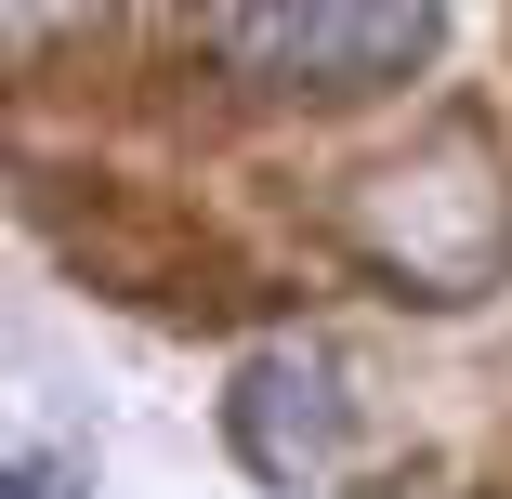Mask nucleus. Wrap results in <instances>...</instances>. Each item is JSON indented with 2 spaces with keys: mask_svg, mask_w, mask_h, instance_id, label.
Returning a JSON list of instances; mask_svg holds the SVG:
<instances>
[{
  "mask_svg": "<svg viewBox=\"0 0 512 499\" xmlns=\"http://www.w3.org/2000/svg\"><path fill=\"white\" fill-rule=\"evenodd\" d=\"M342 250L394 289V303H486V289L512 276V158L486 119H434L407 132L394 158H368L342 184Z\"/></svg>",
  "mask_w": 512,
  "mask_h": 499,
  "instance_id": "nucleus-1",
  "label": "nucleus"
},
{
  "mask_svg": "<svg viewBox=\"0 0 512 499\" xmlns=\"http://www.w3.org/2000/svg\"><path fill=\"white\" fill-rule=\"evenodd\" d=\"M447 0H237V66L263 92H316V106H342V92H381L434 53Z\"/></svg>",
  "mask_w": 512,
  "mask_h": 499,
  "instance_id": "nucleus-2",
  "label": "nucleus"
},
{
  "mask_svg": "<svg viewBox=\"0 0 512 499\" xmlns=\"http://www.w3.org/2000/svg\"><path fill=\"white\" fill-rule=\"evenodd\" d=\"M224 434H237V460L263 486H316L342 460V434H355V394H342V368L316 342H263L237 368V394H224Z\"/></svg>",
  "mask_w": 512,
  "mask_h": 499,
  "instance_id": "nucleus-3",
  "label": "nucleus"
},
{
  "mask_svg": "<svg viewBox=\"0 0 512 499\" xmlns=\"http://www.w3.org/2000/svg\"><path fill=\"white\" fill-rule=\"evenodd\" d=\"M66 224V263L92 289H132V303H224V250L197 237V211H171V197H79Z\"/></svg>",
  "mask_w": 512,
  "mask_h": 499,
  "instance_id": "nucleus-4",
  "label": "nucleus"
},
{
  "mask_svg": "<svg viewBox=\"0 0 512 499\" xmlns=\"http://www.w3.org/2000/svg\"><path fill=\"white\" fill-rule=\"evenodd\" d=\"M0 14H14V40L40 53V40H66V27H92V14H106V0H0Z\"/></svg>",
  "mask_w": 512,
  "mask_h": 499,
  "instance_id": "nucleus-5",
  "label": "nucleus"
}]
</instances>
